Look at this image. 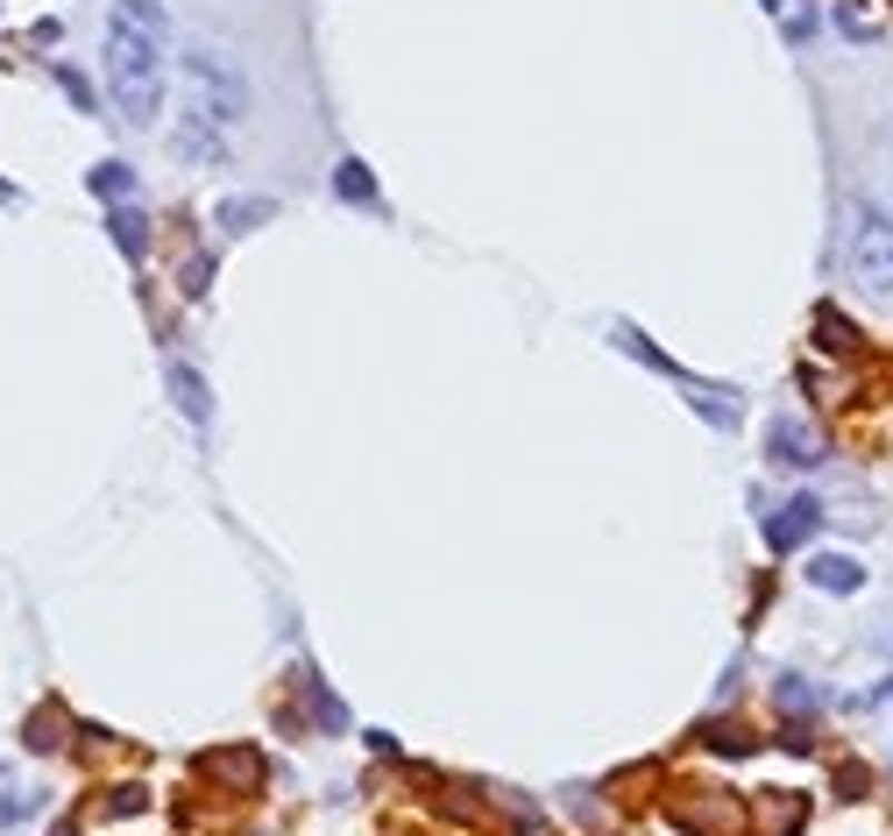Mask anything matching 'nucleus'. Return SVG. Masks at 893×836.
I'll list each match as a JSON object with an SVG mask.
<instances>
[{"instance_id": "nucleus-10", "label": "nucleus", "mask_w": 893, "mask_h": 836, "mask_svg": "<svg viewBox=\"0 0 893 836\" xmlns=\"http://www.w3.org/2000/svg\"><path fill=\"white\" fill-rule=\"evenodd\" d=\"M256 220H269V199H227V206H220V227H227V235H248Z\"/></svg>"}, {"instance_id": "nucleus-18", "label": "nucleus", "mask_w": 893, "mask_h": 836, "mask_svg": "<svg viewBox=\"0 0 893 836\" xmlns=\"http://www.w3.org/2000/svg\"><path fill=\"white\" fill-rule=\"evenodd\" d=\"M709 745H716V751H752V737H745V730H730V724H716V730H709Z\"/></svg>"}, {"instance_id": "nucleus-15", "label": "nucleus", "mask_w": 893, "mask_h": 836, "mask_svg": "<svg viewBox=\"0 0 893 836\" xmlns=\"http://www.w3.org/2000/svg\"><path fill=\"white\" fill-rule=\"evenodd\" d=\"M305 695H313V709H320V724H326V730H341V724H347V716H341V702L320 688V680H305Z\"/></svg>"}, {"instance_id": "nucleus-6", "label": "nucleus", "mask_w": 893, "mask_h": 836, "mask_svg": "<svg viewBox=\"0 0 893 836\" xmlns=\"http://www.w3.org/2000/svg\"><path fill=\"white\" fill-rule=\"evenodd\" d=\"M808 581H815V589H830V596H851V589L865 581V568H858L851 553H815V560H808Z\"/></svg>"}, {"instance_id": "nucleus-14", "label": "nucleus", "mask_w": 893, "mask_h": 836, "mask_svg": "<svg viewBox=\"0 0 893 836\" xmlns=\"http://www.w3.org/2000/svg\"><path fill=\"white\" fill-rule=\"evenodd\" d=\"M815 702H823V688H808V680H794V673L781 680V709H787V716H802V709H815Z\"/></svg>"}, {"instance_id": "nucleus-12", "label": "nucleus", "mask_w": 893, "mask_h": 836, "mask_svg": "<svg viewBox=\"0 0 893 836\" xmlns=\"http://www.w3.org/2000/svg\"><path fill=\"white\" fill-rule=\"evenodd\" d=\"M206 773H220V780H242V787H248V780H256L263 766H256L248 751H213V758H206Z\"/></svg>"}, {"instance_id": "nucleus-11", "label": "nucleus", "mask_w": 893, "mask_h": 836, "mask_svg": "<svg viewBox=\"0 0 893 836\" xmlns=\"http://www.w3.org/2000/svg\"><path fill=\"white\" fill-rule=\"evenodd\" d=\"M334 191H341V199H355V206H369V199H376V178H369V164H341L334 170Z\"/></svg>"}, {"instance_id": "nucleus-5", "label": "nucleus", "mask_w": 893, "mask_h": 836, "mask_svg": "<svg viewBox=\"0 0 893 836\" xmlns=\"http://www.w3.org/2000/svg\"><path fill=\"white\" fill-rule=\"evenodd\" d=\"M766 454L781 461V469H815V461H823V440H815L802 419H773V433H766Z\"/></svg>"}, {"instance_id": "nucleus-4", "label": "nucleus", "mask_w": 893, "mask_h": 836, "mask_svg": "<svg viewBox=\"0 0 893 836\" xmlns=\"http://www.w3.org/2000/svg\"><path fill=\"white\" fill-rule=\"evenodd\" d=\"M815 524H823V503H815V496H787L781 511L766 518V547H773V553H794V547L815 532Z\"/></svg>"}, {"instance_id": "nucleus-3", "label": "nucleus", "mask_w": 893, "mask_h": 836, "mask_svg": "<svg viewBox=\"0 0 893 836\" xmlns=\"http://www.w3.org/2000/svg\"><path fill=\"white\" fill-rule=\"evenodd\" d=\"M844 269L872 291V298H893V206L851 199V220H844Z\"/></svg>"}, {"instance_id": "nucleus-9", "label": "nucleus", "mask_w": 893, "mask_h": 836, "mask_svg": "<svg viewBox=\"0 0 893 836\" xmlns=\"http://www.w3.org/2000/svg\"><path fill=\"white\" fill-rule=\"evenodd\" d=\"M815 334H823V347H830V355H851V347H858V334H851V319H844V313H830V305L815 313Z\"/></svg>"}, {"instance_id": "nucleus-16", "label": "nucleus", "mask_w": 893, "mask_h": 836, "mask_svg": "<svg viewBox=\"0 0 893 836\" xmlns=\"http://www.w3.org/2000/svg\"><path fill=\"white\" fill-rule=\"evenodd\" d=\"M837 29L851 36V43H865V36H872V22H865V8H851V0H844V8H837Z\"/></svg>"}, {"instance_id": "nucleus-2", "label": "nucleus", "mask_w": 893, "mask_h": 836, "mask_svg": "<svg viewBox=\"0 0 893 836\" xmlns=\"http://www.w3.org/2000/svg\"><path fill=\"white\" fill-rule=\"evenodd\" d=\"M164 71H170V14L157 0H114L107 14V92L128 128H149L164 114Z\"/></svg>"}, {"instance_id": "nucleus-1", "label": "nucleus", "mask_w": 893, "mask_h": 836, "mask_svg": "<svg viewBox=\"0 0 893 836\" xmlns=\"http://www.w3.org/2000/svg\"><path fill=\"white\" fill-rule=\"evenodd\" d=\"M178 128H170V149H178V164H220L227 142H235V128L248 121V71L235 65L227 50L213 43H192L185 65H178Z\"/></svg>"}, {"instance_id": "nucleus-20", "label": "nucleus", "mask_w": 893, "mask_h": 836, "mask_svg": "<svg viewBox=\"0 0 893 836\" xmlns=\"http://www.w3.org/2000/svg\"><path fill=\"white\" fill-rule=\"evenodd\" d=\"M880 652H893V631H880Z\"/></svg>"}, {"instance_id": "nucleus-7", "label": "nucleus", "mask_w": 893, "mask_h": 836, "mask_svg": "<svg viewBox=\"0 0 893 836\" xmlns=\"http://www.w3.org/2000/svg\"><path fill=\"white\" fill-rule=\"evenodd\" d=\"M107 227H114V248H121V256H135V263L149 256V220H143L135 206H114V213H107Z\"/></svg>"}, {"instance_id": "nucleus-8", "label": "nucleus", "mask_w": 893, "mask_h": 836, "mask_svg": "<svg viewBox=\"0 0 893 836\" xmlns=\"http://www.w3.org/2000/svg\"><path fill=\"white\" fill-rule=\"evenodd\" d=\"M170 391H178V404H185V419L192 425H206V412H213V397H206V383H199V368H170Z\"/></svg>"}, {"instance_id": "nucleus-19", "label": "nucleus", "mask_w": 893, "mask_h": 836, "mask_svg": "<svg viewBox=\"0 0 893 836\" xmlns=\"http://www.w3.org/2000/svg\"><path fill=\"white\" fill-rule=\"evenodd\" d=\"M57 79H65V92H71V100H79V107H92V86H86V79H79V71H71V65H65V71H57Z\"/></svg>"}, {"instance_id": "nucleus-17", "label": "nucleus", "mask_w": 893, "mask_h": 836, "mask_svg": "<svg viewBox=\"0 0 893 836\" xmlns=\"http://www.w3.org/2000/svg\"><path fill=\"white\" fill-rule=\"evenodd\" d=\"M206 284H213V263H206V256H192V263H185V298H199Z\"/></svg>"}, {"instance_id": "nucleus-13", "label": "nucleus", "mask_w": 893, "mask_h": 836, "mask_svg": "<svg viewBox=\"0 0 893 836\" xmlns=\"http://www.w3.org/2000/svg\"><path fill=\"white\" fill-rule=\"evenodd\" d=\"M92 191H100V199H128V191H135V170H128V164H100V170H92Z\"/></svg>"}, {"instance_id": "nucleus-21", "label": "nucleus", "mask_w": 893, "mask_h": 836, "mask_svg": "<svg viewBox=\"0 0 893 836\" xmlns=\"http://www.w3.org/2000/svg\"><path fill=\"white\" fill-rule=\"evenodd\" d=\"M886 702H893V688H886Z\"/></svg>"}]
</instances>
